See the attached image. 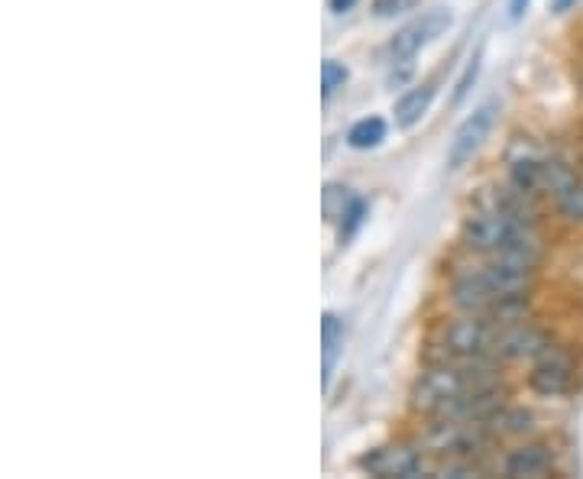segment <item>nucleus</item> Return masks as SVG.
Returning <instances> with one entry per match:
<instances>
[{"label": "nucleus", "instance_id": "1", "mask_svg": "<svg viewBox=\"0 0 583 479\" xmlns=\"http://www.w3.org/2000/svg\"><path fill=\"white\" fill-rule=\"evenodd\" d=\"M464 243L483 256H506L525 266H538L542 259V237L532 221L519 218L509 208L483 211L466 218Z\"/></svg>", "mask_w": 583, "mask_h": 479}, {"label": "nucleus", "instance_id": "2", "mask_svg": "<svg viewBox=\"0 0 583 479\" xmlns=\"http://www.w3.org/2000/svg\"><path fill=\"white\" fill-rule=\"evenodd\" d=\"M545 198L568 224L583 228V179L571 165L545 159Z\"/></svg>", "mask_w": 583, "mask_h": 479}, {"label": "nucleus", "instance_id": "3", "mask_svg": "<svg viewBox=\"0 0 583 479\" xmlns=\"http://www.w3.org/2000/svg\"><path fill=\"white\" fill-rule=\"evenodd\" d=\"M496 324L483 315H466L445 328V347L458 359H486L493 357Z\"/></svg>", "mask_w": 583, "mask_h": 479}, {"label": "nucleus", "instance_id": "4", "mask_svg": "<svg viewBox=\"0 0 583 479\" xmlns=\"http://www.w3.org/2000/svg\"><path fill=\"white\" fill-rule=\"evenodd\" d=\"M574 372H578L574 357L564 347L551 344L548 351H542L535 357V366L529 372V385H532V392H538L545 398H558L574 389Z\"/></svg>", "mask_w": 583, "mask_h": 479}, {"label": "nucleus", "instance_id": "5", "mask_svg": "<svg viewBox=\"0 0 583 479\" xmlns=\"http://www.w3.org/2000/svg\"><path fill=\"white\" fill-rule=\"evenodd\" d=\"M496 114H499V108L489 101V105L476 108V111L458 126V133H454V139H451V149H448V169H451V172L464 169L466 162L479 152L483 139L489 136V130H493V123H496Z\"/></svg>", "mask_w": 583, "mask_h": 479}, {"label": "nucleus", "instance_id": "6", "mask_svg": "<svg viewBox=\"0 0 583 479\" xmlns=\"http://www.w3.org/2000/svg\"><path fill=\"white\" fill-rule=\"evenodd\" d=\"M448 26H451V13H448V10H432V13L418 16L415 23L402 26V29L396 33V39L389 42L392 62H409V59H415V56H418L435 36H441Z\"/></svg>", "mask_w": 583, "mask_h": 479}, {"label": "nucleus", "instance_id": "7", "mask_svg": "<svg viewBox=\"0 0 583 479\" xmlns=\"http://www.w3.org/2000/svg\"><path fill=\"white\" fill-rule=\"evenodd\" d=\"M548 347H551V337L529 321L496 324V341H493V357L496 359H535Z\"/></svg>", "mask_w": 583, "mask_h": 479}, {"label": "nucleus", "instance_id": "8", "mask_svg": "<svg viewBox=\"0 0 583 479\" xmlns=\"http://www.w3.org/2000/svg\"><path fill=\"white\" fill-rule=\"evenodd\" d=\"M360 467L373 477H402L412 479L422 474V454L399 444V447H382V451H373L369 457L360 460Z\"/></svg>", "mask_w": 583, "mask_h": 479}, {"label": "nucleus", "instance_id": "9", "mask_svg": "<svg viewBox=\"0 0 583 479\" xmlns=\"http://www.w3.org/2000/svg\"><path fill=\"white\" fill-rule=\"evenodd\" d=\"M502 470H506V477L515 479L551 477L555 474V451L548 444H522L506 457Z\"/></svg>", "mask_w": 583, "mask_h": 479}, {"label": "nucleus", "instance_id": "10", "mask_svg": "<svg viewBox=\"0 0 583 479\" xmlns=\"http://www.w3.org/2000/svg\"><path fill=\"white\" fill-rule=\"evenodd\" d=\"M435 101V85H418V88H409L399 101H396V123L399 126H415L418 120L428 114Z\"/></svg>", "mask_w": 583, "mask_h": 479}, {"label": "nucleus", "instance_id": "11", "mask_svg": "<svg viewBox=\"0 0 583 479\" xmlns=\"http://www.w3.org/2000/svg\"><path fill=\"white\" fill-rule=\"evenodd\" d=\"M509 179H512V188L529 198L545 195V159H515L509 169Z\"/></svg>", "mask_w": 583, "mask_h": 479}, {"label": "nucleus", "instance_id": "12", "mask_svg": "<svg viewBox=\"0 0 583 479\" xmlns=\"http://www.w3.org/2000/svg\"><path fill=\"white\" fill-rule=\"evenodd\" d=\"M321 357H325V385L331 382V372H335V363L341 357V347H344V324L338 315H325V324H321Z\"/></svg>", "mask_w": 583, "mask_h": 479}, {"label": "nucleus", "instance_id": "13", "mask_svg": "<svg viewBox=\"0 0 583 479\" xmlns=\"http://www.w3.org/2000/svg\"><path fill=\"white\" fill-rule=\"evenodd\" d=\"M386 139V120L382 118H363L350 126L348 143L353 149H376Z\"/></svg>", "mask_w": 583, "mask_h": 479}, {"label": "nucleus", "instance_id": "14", "mask_svg": "<svg viewBox=\"0 0 583 479\" xmlns=\"http://www.w3.org/2000/svg\"><path fill=\"white\" fill-rule=\"evenodd\" d=\"M353 201L356 198L350 195V188H344V185H328L325 188V214H328V221H341L353 208Z\"/></svg>", "mask_w": 583, "mask_h": 479}, {"label": "nucleus", "instance_id": "15", "mask_svg": "<svg viewBox=\"0 0 583 479\" xmlns=\"http://www.w3.org/2000/svg\"><path fill=\"white\" fill-rule=\"evenodd\" d=\"M344 82H348V69H344V62L328 59V62L321 65V95L331 98L338 88H344Z\"/></svg>", "mask_w": 583, "mask_h": 479}, {"label": "nucleus", "instance_id": "16", "mask_svg": "<svg viewBox=\"0 0 583 479\" xmlns=\"http://www.w3.org/2000/svg\"><path fill=\"white\" fill-rule=\"evenodd\" d=\"M418 0H373V13L376 16H396V13H405V10H412Z\"/></svg>", "mask_w": 583, "mask_h": 479}, {"label": "nucleus", "instance_id": "17", "mask_svg": "<svg viewBox=\"0 0 583 479\" xmlns=\"http://www.w3.org/2000/svg\"><path fill=\"white\" fill-rule=\"evenodd\" d=\"M363 214H366V205H363V201L356 198V201H353V208H350L348 214L341 218V240H348L350 234H353V231L360 228V221H363Z\"/></svg>", "mask_w": 583, "mask_h": 479}, {"label": "nucleus", "instance_id": "18", "mask_svg": "<svg viewBox=\"0 0 583 479\" xmlns=\"http://www.w3.org/2000/svg\"><path fill=\"white\" fill-rule=\"evenodd\" d=\"M525 7H529V0H509V16H512V20H522Z\"/></svg>", "mask_w": 583, "mask_h": 479}, {"label": "nucleus", "instance_id": "19", "mask_svg": "<svg viewBox=\"0 0 583 479\" xmlns=\"http://www.w3.org/2000/svg\"><path fill=\"white\" fill-rule=\"evenodd\" d=\"M574 3H578V0H551V10H555V13H568Z\"/></svg>", "mask_w": 583, "mask_h": 479}, {"label": "nucleus", "instance_id": "20", "mask_svg": "<svg viewBox=\"0 0 583 479\" xmlns=\"http://www.w3.org/2000/svg\"><path fill=\"white\" fill-rule=\"evenodd\" d=\"M353 3H356V0H331V10H335V13H348Z\"/></svg>", "mask_w": 583, "mask_h": 479}]
</instances>
